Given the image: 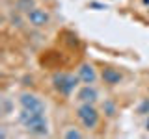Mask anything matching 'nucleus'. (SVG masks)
Instances as JSON below:
<instances>
[{
    "instance_id": "9",
    "label": "nucleus",
    "mask_w": 149,
    "mask_h": 139,
    "mask_svg": "<svg viewBox=\"0 0 149 139\" xmlns=\"http://www.w3.org/2000/svg\"><path fill=\"white\" fill-rule=\"evenodd\" d=\"M36 8V0H17V9L19 11H24L28 13L30 9Z\"/></svg>"
},
{
    "instance_id": "11",
    "label": "nucleus",
    "mask_w": 149,
    "mask_h": 139,
    "mask_svg": "<svg viewBox=\"0 0 149 139\" xmlns=\"http://www.w3.org/2000/svg\"><path fill=\"white\" fill-rule=\"evenodd\" d=\"M136 113L138 115H149V98H143L142 102L138 104V108H136Z\"/></svg>"
},
{
    "instance_id": "8",
    "label": "nucleus",
    "mask_w": 149,
    "mask_h": 139,
    "mask_svg": "<svg viewBox=\"0 0 149 139\" xmlns=\"http://www.w3.org/2000/svg\"><path fill=\"white\" fill-rule=\"evenodd\" d=\"M78 78H80V82L82 83H95L97 82V72H95V69H93V65L90 63H82L80 67H78Z\"/></svg>"
},
{
    "instance_id": "13",
    "label": "nucleus",
    "mask_w": 149,
    "mask_h": 139,
    "mask_svg": "<svg viewBox=\"0 0 149 139\" xmlns=\"http://www.w3.org/2000/svg\"><path fill=\"white\" fill-rule=\"evenodd\" d=\"M142 4H143V6H147V8H149V0H142Z\"/></svg>"
},
{
    "instance_id": "15",
    "label": "nucleus",
    "mask_w": 149,
    "mask_h": 139,
    "mask_svg": "<svg viewBox=\"0 0 149 139\" xmlns=\"http://www.w3.org/2000/svg\"><path fill=\"white\" fill-rule=\"evenodd\" d=\"M147 13H149V8H147Z\"/></svg>"
},
{
    "instance_id": "4",
    "label": "nucleus",
    "mask_w": 149,
    "mask_h": 139,
    "mask_svg": "<svg viewBox=\"0 0 149 139\" xmlns=\"http://www.w3.org/2000/svg\"><path fill=\"white\" fill-rule=\"evenodd\" d=\"M19 106H21V109L39 111V113H45V109H47L45 102L41 100L39 96L32 95V93H21V95H19Z\"/></svg>"
},
{
    "instance_id": "3",
    "label": "nucleus",
    "mask_w": 149,
    "mask_h": 139,
    "mask_svg": "<svg viewBox=\"0 0 149 139\" xmlns=\"http://www.w3.org/2000/svg\"><path fill=\"white\" fill-rule=\"evenodd\" d=\"M77 119L80 120V124L86 130H95L99 126L101 113L95 108V104H80L77 108Z\"/></svg>"
},
{
    "instance_id": "12",
    "label": "nucleus",
    "mask_w": 149,
    "mask_h": 139,
    "mask_svg": "<svg viewBox=\"0 0 149 139\" xmlns=\"http://www.w3.org/2000/svg\"><path fill=\"white\" fill-rule=\"evenodd\" d=\"M102 111H104L108 117H114V115H116V104H114V102H104Z\"/></svg>"
},
{
    "instance_id": "5",
    "label": "nucleus",
    "mask_w": 149,
    "mask_h": 139,
    "mask_svg": "<svg viewBox=\"0 0 149 139\" xmlns=\"http://www.w3.org/2000/svg\"><path fill=\"white\" fill-rule=\"evenodd\" d=\"M74 100L78 104H95L99 100V91L93 87V83H84L74 95Z\"/></svg>"
},
{
    "instance_id": "6",
    "label": "nucleus",
    "mask_w": 149,
    "mask_h": 139,
    "mask_svg": "<svg viewBox=\"0 0 149 139\" xmlns=\"http://www.w3.org/2000/svg\"><path fill=\"white\" fill-rule=\"evenodd\" d=\"M26 21L36 28H43V26H47L50 22V15L43 8H34V9H30V11L26 13Z\"/></svg>"
},
{
    "instance_id": "14",
    "label": "nucleus",
    "mask_w": 149,
    "mask_h": 139,
    "mask_svg": "<svg viewBox=\"0 0 149 139\" xmlns=\"http://www.w3.org/2000/svg\"><path fill=\"white\" fill-rule=\"evenodd\" d=\"M146 128L149 130V115H147V120H146Z\"/></svg>"
},
{
    "instance_id": "1",
    "label": "nucleus",
    "mask_w": 149,
    "mask_h": 139,
    "mask_svg": "<svg viewBox=\"0 0 149 139\" xmlns=\"http://www.w3.org/2000/svg\"><path fill=\"white\" fill-rule=\"evenodd\" d=\"M19 122L21 126L26 130L32 136H47L49 133V122H47L45 113H39V111H28V109H21L19 113Z\"/></svg>"
},
{
    "instance_id": "2",
    "label": "nucleus",
    "mask_w": 149,
    "mask_h": 139,
    "mask_svg": "<svg viewBox=\"0 0 149 139\" xmlns=\"http://www.w3.org/2000/svg\"><path fill=\"white\" fill-rule=\"evenodd\" d=\"M80 83V78L78 74H69V72H56L52 76V85L54 89L60 93V95L69 96L71 93L78 87Z\"/></svg>"
},
{
    "instance_id": "10",
    "label": "nucleus",
    "mask_w": 149,
    "mask_h": 139,
    "mask_svg": "<svg viewBox=\"0 0 149 139\" xmlns=\"http://www.w3.org/2000/svg\"><path fill=\"white\" fill-rule=\"evenodd\" d=\"M63 137H65V139H80V137H84V133H82L77 126H69V128L63 132Z\"/></svg>"
},
{
    "instance_id": "7",
    "label": "nucleus",
    "mask_w": 149,
    "mask_h": 139,
    "mask_svg": "<svg viewBox=\"0 0 149 139\" xmlns=\"http://www.w3.org/2000/svg\"><path fill=\"white\" fill-rule=\"evenodd\" d=\"M101 78L106 85H118V83H121V80H123V72L118 71L116 67H106V69H102Z\"/></svg>"
}]
</instances>
